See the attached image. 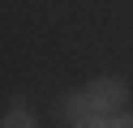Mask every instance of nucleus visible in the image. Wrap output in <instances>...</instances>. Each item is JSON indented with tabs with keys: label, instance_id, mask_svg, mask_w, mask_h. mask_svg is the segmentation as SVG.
Segmentation results:
<instances>
[{
	"label": "nucleus",
	"instance_id": "1",
	"mask_svg": "<svg viewBox=\"0 0 133 128\" xmlns=\"http://www.w3.org/2000/svg\"><path fill=\"white\" fill-rule=\"evenodd\" d=\"M103 115L107 111L99 107V98L95 94H73L69 102H64V119H69V124H77V128H90V124H103Z\"/></svg>",
	"mask_w": 133,
	"mask_h": 128
},
{
	"label": "nucleus",
	"instance_id": "2",
	"mask_svg": "<svg viewBox=\"0 0 133 128\" xmlns=\"http://www.w3.org/2000/svg\"><path fill=\"white\" fill-rule=\"evenodd\" d=\"M90 94L99 98V107H103V111H120V102L129 98V85H124L120 77H99V81L90 85Z\"/></svg>",
	"mask_w": 133,
	"mask_h": 128
},
{
	"label": "nucleus",
	"instance_id": "3",
	"mask_svg": "<svg viewBox=\"0 0 133 128\" xmlns=\"http://www.w3.org/2000/svg\"><path fill=\"white\" fill-rule=\"evenodd\" d=\"M35 119H30V111H22V107H13L9 115H4V128H30Z\"/></svg>",
	"mask_w": 133,
	"mask_h": 128
},
{
	"label": "nucleus",
	"instance_id": "4",
	"mask_svg": "<svg viewBox=\"0 0 133 128\" xmlns=\"http://www.w3.org/2000/svg\"><path fill=\"white\" fill-rule=\"evenodd\" d=\"M99 128H133V115H124V111H107Z\"/></svg>",
	"mask_w": 133,
	"mask_h": 128
}]
</instances>
